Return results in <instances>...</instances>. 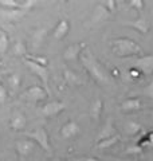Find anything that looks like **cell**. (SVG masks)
Returning a JSON list of instances; mask_svg holds the SVG:
<instances>
[{
    "label": "cell",
    "instance_id": "1",
    "mask_svg": "<svg viewBox=\"0 0 153 161\" xmlns=\"http://www.w3.org/2000/svg\"><path fill=\"white\" fill-rule=\"evenodd\" d=\"M81 62L85 66V69L88 70V73L90 74V77L94 80H97L98 83H109V75L106 73V70L99 64V62L95 59V57L90 53L89 48H85L83 53L81 54Z\"/></svg>",
    "mask_w": 153,
    "mask_h": 161
},
{
    "label": "cell",
    "instance_id": "2",
    "mask_svg": "<svg viewBox=\"0 0 153 161\" xmlns=\"http://www.w3.org/2000/svg\"><path fill=\"white\" fill-rule=\"evenodd\" d=\"M111 48L113 53L117 57L121 58H129V57H136V55L141 54V47L139 43H136L134 40L129 38H117L111 42Z\"/></svg>",
    "mask_w": 153,
    "mask_h": 161
},
{
    "label": "cell",
    "instance_id": "3",
    "mask_svg": "<svg viewBox=\"0 0 153 161\" xmlns=\"http://www.w3.org/2000/svg\"><path fill=\"white\" fill-rule=\"evenodd\" d=\"M27 138L32 140L35 144H38L40 148H42L44 152H51V145H50V137H48V133L46 132L44 128H37L28 132L27 134Z\"/></svg>",
    "mask_w": 153,
    "mask_h": 161
},
{
    "label": "cell",
    "instance_id": "4",
    "mask_svg": "<svg viewBox=\"0 0 153 161\" xmlns=\"http://www.w3.org/2000/svg\"><path fill=\"white\" fill-rule=\"evenodd\" d=\"M24 63H26V66L31 70V73H34L40 80H42V83L44 85V89L48 92L50 74H48L47 67H44V66H42V64H39V63H35V62H32V60H28V59H24Z\"/></svg>",
    "mask_w": 153,
    "mask_h": 161
},
{
    "label": "cell",
    "instance_id": "5",
    "mask_svg": "<svg viewBox=\"0 0 153 161\" xmlns=\"http://www.w3.org/2000/svg\"><path fill=\"white\" fill-rule=\"evenodd\" d=\"M66 108V105L62 102V101H50L46 105H43L42 108V114L44 117H55L59 113H62Z\"/></svg>",
    "mask_w": 153,
    "mask_h": 161
},
{
    "label": "cell",
    "instance_id": "6",
    "mask_svg": "<svg viewBox=\"0 0 153 161\" xmlns=\"http://www.w3.org/2000/svg\"><path fill=\"white\" fill-rule=\"evenodd\" d=\"M48 97V92L42 86H31L26 90V98L32 101V102H40V101H44Z\"/></svg>",
    "mask_w": 153,
    "mask_h": 161
},
{
    "label": "cell",
    "instance_id": "7",
    "mask_svg": "<svg viewBox=\"0 0 153 161\" xmlns=\"http://www.w3.org/2000/svg\"><path fill=\"white\" fill-rule=\"evenodd\" d=\"M133 67L137 69L141 74H144V75L153 74V55H146V57L139 58L134 62Z\"/></svg>",
    "mask_w": 153,
    "mask_h": 161
},
{
    "label": "cell",
    "instance_id": "8",
    "mask_svg": "<svg viewBox=\"0 0 153 161\" xmlns=\"http://www.w3.org/2000/svg\"><path fill=\"white\" fill-rule=\"evenodd\" d=\"M34 148H35V142L30 138L18 140L16 144H15V149H16L18 154L22 156V157H28V156L32 153Z\"/></svg>",
    "mask_w": 153,
    "mask_h": 161
},
{
    "label": "cell",
    "instance_id": "9",
    "mask_svg": "<svg viewBox=\"0 0 153 161\" xmlns=\"http://www.w3.org/2000/svg\"><path fill=\"white\" fill-rule=\"evenodd\" d=\"M81 133V128L75 121H69L66 122L59 130V134L62 138H73L75 136H78Z\"/></svg>",
    "mask_w": 153,
    "mask_h": 161
},
{
    "label": "cell",
    "instance_id": "10",
    "mask_svg": "<svg viewBox=\"0 0 153 161\" xmlns=\"http://www.w3.org/2000/svg\"><path fill=\"white\" fill-rule=\"evenodd\" d=\"M85 47V44L83 43H76V44H71V46H69L65 50V53H63V58L66 60H76L79 57H81V54L83 53V48Z\"/></svg>",
    "mask_w": 153,
    "mask_h": 161
},
{
    "label": "cell",
    "instance_id": "11",
    "mask_svg": "<svg viewBox=\"0 0 153 161\" xmlns=\"http://www.w3.org/2000/svg\"><path fill=\"white\" fill-rule=\"evenodd\" d=\"M9 125H11V128L14 130H23L26 128V125H27V118H26V115L16 110V112H14L12 115H11V119H9Z\"/></svg>",
    "mask_w": 153,
    "mask_h": 161
},
{
    "label": "cell",
    "instance_id": "12",
    "mask_svg": "<svg viewBox=\"0 0 153 161\" xmlns=\"http://www.w3.org/2000/svg\"><path fill=\"white\" fill-rule=\"evenodd\" d=\"M126 26H129V27H132L133 30H136V31H139L140 34H142V35H145V34H148L149 32V27H150V24H149V22H148V19L144 16V15H141V16L137 19V20H134V22H128L126 23Z\"/></svg>",
    "mask_w": 153,
    "mask_h": 161
},
{
    "label": "cell",
    "instance_id": "13",
    "mask_svg": "<svg viewBox=\"0 0 153 161\" xmlns=\"http://www.w3.org/2000/svg\"><path fill=\"white\" fill-rule=\"evenodd\" d=\"M69 31H70L69 20L67 19H60L58 22V24L55 26V28H54L53 36H54V39H57V40H62L66 35L69 34Z\"/></svg>",
    "mask_w": 153,
    "mask_h": 161
},
{
    "label": "cell",
    "instance_id": "14",
    "mask_svg": "<svg viewBox=\"0 0 153 161\" xmlns=\"http://www.w3.org/2000/svg\"><path fill=\"white\" fill-rule=\"evenodd\" d=\"M110 12L106 9V7L104 4H98L95 6L94 8V12H93V22L94 23H101V22H105L110 18Z\"/></svg>",
    "mask_w": 153,
    "mask_h": 161
},
{
    "label": "cell",
    "instance_id": "15",
    "mask_svg": "<svg viewBox=\"0 0 153 161\" xmlns=\"http://www.w3.org/2000/svg\"><path fill=\"white\" fill-rule=\"evenodd\" d=\"M121 109L126 113H133L141 109V101L139 98H128L121 103Z\"/></svg>",
    "mask_w": 153,
    "mask_h": 161
},
{
    "label": "cell",
    "instance_id": "16",
    "mask_svg": "<svg viewBox=\"0 0 153 161\" xmlns=\"http://www.w3.org/2000/svg\"><path fill=\"white\" fill-rule=\"evenodd\" d=\"M46 36H47V28H38L35 30L31 36V44L34 48H38L43 44Z\"/></svg>",
    "mask_w": 153,
    "mask_h": 161
},
{
    "label": "cell",
    "instance_id": "17",
    "mask_svg": "<svg viewBox=\"0 0 153 161\" xmlns=\"http://www.w3.org/2000/svg\"><path fill=\"white\" fill-rule=\"evenodd\" d=\"M116 136H117V130L114 129L113 124H111V119L109 118L108 121H106V124L104 125L102 130H101V133H99V136H98V141L110 138V137H116Z\"/></svg>",
    "mask_w": 153,
    "mask_h": 161
},
{
    "label": "cell",
    "instance_id": "18",
    "mask_svg": "<svg viewBox=\"0 0 153 161\" xmlns=\"http://www.w3.org/2000/svg\"><path fill=\"white\" fill-rule=\"evenodd\" d=\"M102 109H104V102H102L99 98L95 99L90 106V117L94 119H98L102 114Z\"/></svg>",
    "mask_w": 153,
    "mask_h": 161
},
{
    "label": "cell",
    "instance_id": "19",
    "mask_svg": "<svg viewBox=\"0 0 153 161\" xmlns=\"http://www.w3.org/2000/svg\"><path fill=\"white\" fill-rule=\"evenodd\" d=\"M124 130H125L126 134L134 136V134H139L141 132L142 126H141V124L136 122V121H128V122L125 124V126H124Z\"/></svg>",
    "mask_w": 153,
    "mask_h": 161
},
{
    "label": "cell",
    "instance_id": "20",
    "mask_svg": "<svg viewBox=\"0 0 153 161\" xmlns=\"http://www.w3.org/2000/svg\"><path fill=\"white\" fill-rule=\"evenodd\" d=\"M63 78L66 80V83H69V85H79L81 83V79H79L78 75L75 73H73L71 70H67V69L63 71Z\"/></svg>",
    "mask_w": 153,
    "mask_h": 161
},
{
    "label": "cell",
    "instance_id": "21",
    "mask_svg": "<svg viewBox=\"0 0 153 161\" xmlns=\"http://www.w3.org/2000/svg\"><path fill=\"white\" fill-rule=\"evenodd\" d=\"M26 11L23 9H7V11H2L0 15L6 16L7 19H20L22 16H24Z\"/></svg>",
    "mask_w": 153,
    "mask_h": 161
},
{
    "label": "cell",
    "instance_id": "22",
    "mask_svg": "<svg viewBox=\"0 0 153 161\" xmlns=\"http://www.w3.org/2000/svg\"><path fill=\"white\" fill-rule=\"evenodd\" d=\"M118 136H116V137H110V138H106V140H102V141H98L97 142V148L98 149H108L110 147H113L118 142Z\"/></svg>",
    "mask_w": 153,
    "mask_h": 161
},
{
    "label": "cell",
    "instance_id": "23",
    "mask_svg": "<svg viewBox=\"0 0 153 161\" xmlns=\"http://www.w3.org/2000/svg\"><path fill=\"white\" fill-rule=\"evenodd\" d=\"M9 47V39L7 32H4L3 30H0V54L7 53V50Z\"/></svg>",
    "mask_w": 153,
    "mask_h": 161
},
{
    "label": "cell",
    "instance_id": "24",
    "mask_svg": "<svg viewBox=\"0 0 153 161\" xmlns=\"http://www.w3.org/2000/svg\"><path fill=\"white\" fill-rule=\"evenodd\" d=\"M8 85L11 86V89L14 90V92H16V90L20 87V75L11 74L8 77Z\"/></svg>",
    "mask_w": 153,
    "mask_h": 161
},
{
    "label": "cell",
    "instance_id": "25",
    "mask_svg": "<svg viewBox=\"0 0 153 161\" xmlns=\"http://www.w3.org/2000/svg\"><path fill=\"white\" fill-rule=\"evenodd\" d=\"M0 4L3 7H7V9H20V2L15 0H0Z\"/></svg>",
    "mask_w": 153,
    "mask_h": 161
},
{
    "label": "cell",
    "instance_id": "26",
    "mask_svg": "<svg viewBox=\"0 0 153 161\" xmlns=\"http://www.w3.org/2000/svg\"><path fill=\"white\" fill-rule=\"evenodd\" d=\"M26 59L32 60V62H35V63H39V64H42V66L47 67V59H46L44 57H38V55H27Z\"/></svg>",
    "mask_w": 153,
    "mask_h": 161
},
{
    "label": "cell",
    "instance_id": "27",
    "mask_svg": "<svg viewBox=\"0 0 153 161\" xmlns=\"http://www.w3.org/2000/svg\"><path fill=\"white\" fill-rule=\"evenodd\" d=\"M141 153H142V148L139 144L132 145V147H129L126 149V154H141Z\"/></svg>",
    "mask_w": 153,
    "mask_h": 161
},
{
    "label": "cell",
    "instance_id": "28",
    "mask_svg": "<svg viewBox=\"0 0 153 161\" xmlns=\"http://www.w3.org/2000/svg\"><path fill=\"white\" fill-rule=\"evenodd\" d=\"M144 95H145V97H148V98H150V99L153 101V79L145 86V89H144Z\"/></svg>",
    "mask_w": 153,
    "mask_h": 161
},
{
    "label": "cell",
    "instance_id": "29",
    "mask_svg": "<svg viewBox=\"0 0 153 161\" xmlns=\"http://www.w3.org/2000/svg\"><path fill=\"white\" fill-rule=\"evenodd\" d=\"M130 7L137 9V11H142L144 9V2L142 0H132V2H129Z\"/></svg>",
    "mask_w": 153,
    "mask_h": 161
},
{
    "label": "cell",
    "instance_id": "30",
    "mask_svg": "<svg viewBox=\"0 0 153 161\" xmlns=\"http://www.w3.org/2000/svg\"><path fill=\"white\" fill-rule=\"evenodd\" d=\"M15 54H18V55H24L26 54V46H24L23 42H20V40L15 44Z\"/></svg>",
    "mask_w": 153,
    "mask_h": 161
},
{
    "label": "cell",
    "instance_id": "31",
    "mask_svg": "<svg viewBox=\"0 0 153 161\" xmlns=\"http://www.w3.org/2000/svg\"><path fill=\"white\" fill-rule=\"evenodd\" d=\"M104 6L106 7V9L110 12V14H113L114 11H116V6H117V3L114 2V0H106V2L104 3Z\"/></svg>",
    "mask_w": 153,
    "mask_h": 161
},
{
    "label": "cell",
    "instance_id": "32",
    "mask_svg": "<svg viewBox=\"0 0 153 161\" xmlns=\"http://www.w3.org/2000/svg\"><path fill=\"white\" fill-rule=\"evenodd\" d=\"M6 101H7V90L0 83V105H3Z\"/></svg>",
    "mask_w": 153,
    "mask_h": 161
},
{
    "label": "cell",
    "instance_id": "33",
    "mask_svg": "<svg viewBox=\"0 0 153 161\" xmlns=\"http://www.w3.org/2000/svg\"><path fill=\"white\" fill-rule=\"evenodd\" d=\"M142 140H145L146 141V144L148 145H150V147L153 148V132H149L145 137H142Z\"/></svg>",
    "mask_w": 153,
    "mask_h": 161
},
{
    "label": "cell",
    "instance_id": "34",
    "mask_svg": "<svg viewBox=\"0 0 153 161\" xmlns=\"http://www.w3.org/2000/svg\"><path fill=\"white\" fill-rule=\"evenodd\" d=\"M74 161H99V160L95 157H82V158H76Z\"/></svg>",
    "mask_w": 153,
    "mask_h": 161
},
{
    "label": "cell",
    "instance_id": "35",
    "mask_svg": "<svg viewBox=\"0 0 153 161\" xmlns=\"http://www.w3.org/2000/svg\"><path fill=\"white\" fill-rule=\"evenodd\" d=\"M140 74H141V73H140L137 69H136V71H134V69H132V70H130V75H132V77H133V78H137Z\"/></svg>",
    "mask_w": 153,
    "mask_h": 161
},
{
    "label": "cell",
    "instance_id": "36",
    "mask_svg": "<svg viewBox=\"0 0 153 161\" xmlns=\"http://www.w3.org/2000/svg\"><path fill=\"white\" fill-rule=\"evenodd\" d=\"M150 117H152V121H153V110H152V113H150Z\"/></svg>",
    "mask_w": 153,
    "mask_h": 161
},
{
    "label": "cell",
    "instance_id": "37",
    "mask_svg": "<svg viewBox=\"0 0 153 161\" xmlns=\"http://www.w3.org/2000/svg\"><path fill=\"white\" fill-rule=\"evenodd\" d=\"M2 64H3V63H2V60H0V66H2Z\"/></svg>",
    "mask_w": 153,
    "mask_h": 161
},
{
    "label": "cell",
    "instance_id": "38",
    "mask_svg": "<svg viewBox=\"0 0 153 161\" xmlns=\"http://www.w3.org/2000/svg\"><path fill=\"white\" fill-rule=\"evenodd\" d=\"M50 161H57V160H50Z\"/></svg>",
    "mask_w": 153,
    "mask_h": 161
}]
</instances>
